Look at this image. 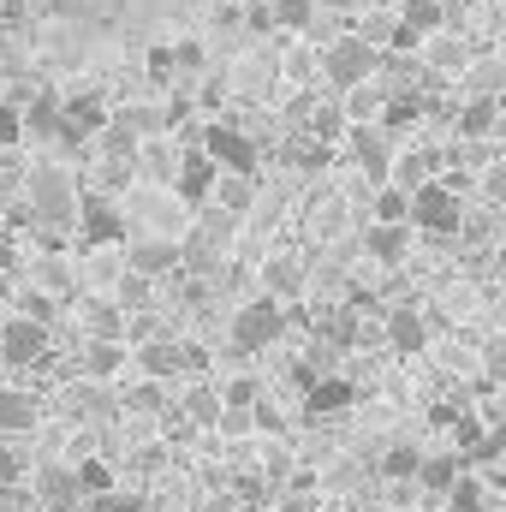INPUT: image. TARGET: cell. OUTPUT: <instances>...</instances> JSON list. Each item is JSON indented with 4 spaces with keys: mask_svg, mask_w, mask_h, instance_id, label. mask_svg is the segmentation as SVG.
Returning a JSON list of instances; mask_svg holds the SVG:
<instances>
[{
    "mask_svg": "<svg viewBox=\"0 0 506 512\" xmlns=\"http://www.w3.org/2000/svg\"><path fill=\"white\" fill-rule=\"evenodd\" d=\"M78 215H84V185H78L66 167L42 161V167L24 173V221H30L36 233H48V239H60L66 227L78 233Z\"/></svg>",
    "mask_w": 506,
    "mask_h": 512,
    "instance_id": "1",
    "label": "cell"
},
{
    "mask_svg": "<svg viewBox=\"0 0 506 512\" xmlns=\"http://www.w3.org/2000/svg\"><path fill=\"white\" fill-rule=\"evenodd\" d=\"M322 78L340 90V96H352V90H364V84H376L381 78V48H370L358 30H346V36H334L328 48H322Z\"/></svg>",
    "mask_w": 506,
    "mask_h": 512,
    "instance_id": "2",
    "label": "cell"
},
{
    "mask_svg": "<svg viewBox=\"0 0 506 512\" xmlns=\"http://www.w3.org/2000/svg\"><path fill=\"white\" fill-rule=\"evenodd\" d=\"M131 358H137L143 382H161V387L173 382V376H197V370H203V352L185 346V340H173V334H155V340L131 346Z\"/></svg>",
    "mask_w": 506,
    "mask_h": 512,
    "instance_id": "3",
    "label": "cell"
},
{
    "mask_svg": "<svg viewBox=\"0 0 506 512\" xmlns=\"http://www.w3.org/2000/svg\"><path fill=\"white\" fill-rule=\"evenodd\" d=\"M78 251H126V209L102 191H84L78 215Z\"/></svg>",
    "mask_w": 506,
    "mask_h": 512,
    "instance_id": "4",
    "label": "cell"
},
{
    "mask_svg": "<svg viewBox=\"0 0 506 512\" xmlns=\"http://www.w3.org/2000/svg\"><path fill=\"white\" fill-rule=\"evenodd\" d=\"M286 334V304H274V298H251V304H239V316H233V352H268L274 340Z\"/></svg>",
    "mask_w": 506,
    "mask_h": 512,
    "instance_id": "5",
    "label": "cell"
},
{
    "mask_svg": "<svg viewBox=\"0 0 506 512\" xmlns=\"http://www.w3.org/2000/svg\"><path fill=\"white\" fill-rule=\"evenodd\" d=\"M60 114H66V131H60V149H84V143H96L102 131H108V102H102V90H72L66 102H60Z\"/></svg>",
    "mask_w": 506,
    "mask_h": 512,
    "instance_id": "6",
    "label": "cell"
},
{
    "mask_svg": "<svg viewBox=\"0 0 506 512\" xmlns=\"http://www.w3.org/2000/svg\"><path fill=\"white\" fill-rule=\"evenodd\" d=\"M203 155L221 167V173H239V179H256V143L245 137V131L233 126H203Z\"/></svg>",
    "mask_w": 506,
    "mask_h": 512,
    "instance_id": "7",
    "label": "cell"
},
{
    "mask_svg": "<svg viewBox=\"0 0 506 512\" xmlns=\"http://www.w3.org/2000/svg\"><path fill=\"white\" fill-rule=\"evenodd\" d=\"M411 227L417 233H459L465 227V203L447 191V185H423L411 197Z\"/></svg>",
    "mask_w": 506,
    "mask_h": 512,
    "instance_id": "8",
    "label": "cell"
},
{
    "mask_svg": "<svg viewBox=\"0 0 506 512\" xmlns=\"http://www.w3.org/2000/svg\"><path fill=\"white\" fill-rule=\"evenodd\" d=\"M48 352H54V334H48V328H36V322H24V316L0 322V358H6V364L42 370V364H48Z\"/></svg>",
    "mask_w": 506,
    "mask_h": 512,
    "instance_id": "9",
    "label": "cell"
},
{
    "mask_svg": "<svg viewBox=\"0 0 506 512\" xmlns=\"http://www.w3.org/2000/svg\"><path fill=\"white\" fill-rule=\"evenodd\" d=\"M30 495H36V512H78V501H84L78 465H36Z\"/></svg>",
    "mask_w": 506,
    "mask_h": 512,
    "instance_id": "10",
    "label": "cell"
},
{
    "mask_svg": "<svg viewBox=\"0 0 506 512\" xmlns=\"http://www.w3.org/2000/svg\"><path fill=\"white\" fill-rule=\"evenodd\" d=\"M72 316H78V334H84V340H114V346H126L131 316L114 304V298H96V292H90V298H78Z\"/></svg>",
    "mask_w": 506,
    "mask_h": 512,
    "instance_id": "11",
    "label": "cell"
},
{
    "mask_svg": "<svg viewBox=\"0 0 506 512\" xmlns=\"http://www.w3.org/2000/svg\"><path fill=\"white\" fill-rule=\"evenodd\" d=\"M215 185H221V167H215L203 149H185V161H179V179H173L179 203H185V209H209Z\"/></svg>",
    "mask_w": 506,
    "mask_h": 512,
    "instance_id": "12",
    "label": "cell"
},
{
    "mask_svg": "<svg viewBox=\"0 0 506 512\" xmlns=\"http://www.w3.org/2000/svg\"><path fill=\"white\" fill-rule=\"evenodd\" d=\"M381 340H387V352H399V358L423 352V346H429V322H423V310H417V304H393L387 322H381Z\"/></svg>",
    "mask_w": 506,
    "mask_h": 512,
    "instance_id": "13",
    "label": "cell"
},
{
    "mask_svg": "<svg viewBox=\"0 0 506 512\" xmlns=\"http://www.w3.org/2000/svg\"><path fill=\"white\" fill-rule=\"evenodd\" d=\"M346 149H352V161L370 173V179H393V155H387V131L381 126H352L346 131Z\"/></svg>",
    "mask_w": 506,
    "mask_h": 512,
    "instance_id": "14",
    "label": "cell"
},
{
    "mask_svg": "<svg viewBox=\"0 0 506 512\" xmlns=\"http://www.w3.org/2000/svg\"><path fill=\"white\" fill-rule=\"evenodd\" d=\"M179 262H185V251H179L173 239H137V245H126V268L137 280H161V274H173Z\"/></svg>",
    "mask_w": 506,
    "mask_h": 512,
    "instance_id": "15",
    "label": "cell"
},
{
    "mask_svg": "<svg viewBox=\"0 0 506 512\" xmlns=\"http://www.w3.org/2000/svg\"><path fill=\"white\" fill-rule=\"evenodd\" d=\"M60 102H66V96H54V90H36V96H30V108H24V137H36V143H60V131H66Z\"/></svg>",
    "mask_w": 506,
    "mask_h": 512,
    "instance_id": "16",
    "label": "cell"
},
{
    "mask_svg": "<svg viewBox=\"0 0 506 512\" xmlns=\"http://www.w3.org/2000/svg\"><path fill=\"white\" fill-rule=\"evenodd\" d=\"M298 292H304V262H292V256H268V262H262V298L286 304V298H298Z\"/></svg>",
    "mask_w": 506,
    "mask_h": 512,
    "instance_id": "17",
    "label": "cell"
},
{
    "mask_svg": "<svg viewBox=\"0 0 506 512\" xmlns=\"http://www.w3.org/2000/svg\"><path fill=\"white\" fill-rule=\"evenodd\" d=\"M179 417L185 423H197V429H221V417H227V399L215 393V387H185V399H179Z\"/></svg>",
    "mask_w": 506,
    "mask_h": 512,
    "instance_id": "18",
    "label": "cell"
},
{
    "mask_svg": "<svg viewBox=\"0 0 506 512\" xmlns=\"http://www.w3.org/2000/svg\"><path fill=\"white\" fill-rule=\"evenodd\" d=\"M131 358V346H114V340H84V352H78V364H84V376L90 382H108V376H120Z\"/></svg>",
    "mask_w": 506,
    "mask_h": 512,
    "instance_id": "19",
    "label": "cell"
},
{
    "mask_svg": "<svg viewBox=\"0 0 506 512\" xmlns=\"http://www.w3.org/2000/svg\"><path fill=\"white\" fill-rule=\"evenodd\" d=\"M66 405H72V417H84V423H102V417H114V399H108V387L90 382V376H78V382L66 387Z\"/></svg>",
    "mask_w": 506,
    "mask_h": 512,
    "instance_id": "20",
    "label": "cell"
},
{
    "mask_svg": "<svg viewBox=\"0 0 506 512\" xmlns=\"http://www.w3.org/2000/svg\"><path fill=\"white\" fill-rule=\"evenodd\" d=\"M423 66L429 72H459V66H471V48L453 30H435V36H423Z\"/></svg>",
    "mask_w": 506,
    "mask_h": 512,
    "instance_id": "21",
    "label": "cell"
},
{
    "mask_svg": "<svg viewBox=\"0 0 506 512\" xmlns=\"http://www.w3.org/2000/svg\"><path fill=\"white\" fill-rule=\"evenodd\" d=\"M251 203H256V179H239V173H221V185H215L209 209H215V215H227V221H239V215H245Z\"/></svg>",
    "mask_w": 506,
    "mask_h": 512,
    "instance_id": "22",
    "label": "cell"
},
{
    "mask_svg": "<svg viewBox=\"0 0 506 512\" xmlns=\"http://www.w3.org/2000/svg\"><path fill=\"white\" fill-rule=\"evenodd\" d=\"M36 429V399L24 387H0V435H30Z\"/></svg>",
    "mask_w": 506,
    "mask_h": 512,
    "instance_id": "23",
    "label": "cell"
},
{
    "mask_svg": "<svg viewBox=\"0 0 506 512\" xmlns=\"http://www.w3.org/2000/svg\"><path fill=\"white\" fill-rule=\"evenodd\" d=\"M12 304H18V316H24V322H36V328H48V334L60 328V298H48V292H36V286H18V298H12Z\"/></svg>",
    "mask_w": 506,
    "mask_h": 512,
    "instance_id": "24",
    "label": "cell"
},
{
    "mask_svg": "<svg viewBox=\"0 0 506 512\" xmlns=\"http://www.w3.org/2000/svg\"><path fill=\"white\" fill-rule=\"evenodd\" d=\"M405 245H411V227H370L364 233V251L376 256V262H405Z\"/></svg>",
    "mask_w": 506,
    "mask_h": 512,
    "instance_id": "25",
    "label": "cell"
},
{
    "mask_svg": "<svg viewBox=\"0 0 506 512\" xmlns=\"http://www.w3.org/2000/svg\"><path fill=\"white\" fill-rule=\"evenodd\" d=\"M387 185H399V191H423V185H435V161L429 155H393V179Z\"/></svg>",
    "mask_w": 506,
    "mask_h": 512,
    "instance_id": "26",
    "label": "cell"
},
{
    "mask_svg": "<svg viewBox=\"0 0 506 512\" xmlns=\"http://www.w3.org/2000/svg\"><path fill=\"white\" fill-rule=\"evenodd\" d=\"M376 227H411V191L381 185L376 191Z\"/></svg>",
    "mask_w": 506,
    "mask_h": 512,
    "instance_id": "27",
    "label": "cell"
},
{
    "mask_svg": "<svg viewBox=\"0 0 506 512\" xmlns=\"http://www.w3.org/2000/svg\"><path fill=\"white\" fill-rule=\"evenodd\" d=\"M399 24L411 36H435L441 30V0H399Z\"/></svg>",
    "mask_w": 506,
    "mask_h": 512,
    "instance_id": "28",
    "label": "cell"
},
{
    "mask_svg": "<svg viewBox=\"0 0 506 512\" xmlns=\"http://www.w3.org/2000/svg\"><path fill=\"white\" fill-rule=\"evenodd\" d=\"M465 477H459V459L453 453H435V459H423V489H435V495H453Z\"/></svg>",
    "mask_w": 506,
    "mask_h": 512,
    "instance_id": "29",
    "label": "cell"
},
{
    "mask_svg": "<svg viewBox=\"0 0 506 512\" xmlns=\"http://www.w3.org/2000/svg\"><path fill=\"white\" fill-rule=\"evenodd\" d=\"M346 399H352V382H334L328 376V382H310V399L304 405H310V417H328V411H346Z\"/></svg>",
    "mask_w": 506,
    "mask_h": 512,
    "instance_id": "30",
    "label": "cell"
},
{
    "mask_svg": "<svg viewBox=\"0 0 506 512\" xmlns=\"http://www.w3.org/2000/svg\"><path fill=\"white\" fill-rule=\"evenodd\" d=\"M131 179H137V161H102V167L90 173V185H96L102 197H120Z\"/></svg>",
    "mask_w": 506,
    "mask_h": 512,
    "instance_id": "31",
    "label": "cell"
},
{
    "mask_svg": "<svg viewBox=\"0 0 506 512\" xmlns=\"http://www.w3.org/2000/svg\"><path fill=\"white\" fill-rule=\"evenodd\" d=\"M78 483H84V501H96V495H114V489H120V477H114L102 459H78Z\"/></svg>",
    "mask_w": 506,
    "mask_h": 512,
    "instance_id": "32",
    "label": "cell"
},
{
    "mask_svg": "<svg viewBox=\"0 0 506 512\" xmlns=\"http://www.w3.org/2000/svg\"><path fill=\"white\" fill-rule=\"evenodd\" d=\"M126 411H131V417H155V411H167V387H161V382L126 387Z\"/></svg>",
    "mask_w": 506,
    "mask_h": 512,
    "instance_id": "33",
    "label": "cell"
},
{
    "mask_svg": "<svg viewBox=\"0 0 506 512\" xmlns=\"http://www.w3.org/2000/svg\"><path fill=\"white\" fill-rule=\"evenodd\" d=\"M381 471H387V477H423V453L405 447V441H393V447L381 453Z\"/></svg>",
    "mask_w": 506,
    "mask_h": 512,
    "instance_id": "34",
    "label": "cell"
},
{
    "mask_svg": "<svg viewBox=\"0 0 506 512\" xmlns=\"http://www.w3.org/2000/svg\"><path fill=\"white\" fill-rule=\"evenodd\" d=\"M84 512H149V495H137V489H114V495H96V501H84Z\"/></svg>",
    "mask_w": 506,
    "mask_h": 512,
    "instance_id": "35",
    "label": "cell"
},
{
    "mask_svg": "<svg viewBox=\"0 0 506 512\" xmlns=\"http://www.w3.org/2000/svg\"><path fill=\"white\" fill-rule=\"evenodd\" d=\"M274 24L280 30H310L316 24V0H274Z\"/></svg>",
    "mask_w": 506,
    "mask_h": 512,
    "instance_id": "36",
    "label": "cell"
},
{
    "mask_svg": "<svg viewBox=\"0 0 506 512\" xmlns=\"http://www.w3.org/2000/svg\"><path fill=\"white\" fill-rule=\"evenodd\" d=\"M24 143V108L18 102H0V149Z\"/></svg>",
    "mask_w": 506,
    "mask_h": 512,
    "instance_id": "37",
    "label": "cell"
},
{
    "mask_svg": "<svg viewBox=\"0 0 506 512\" xmlns=\"http://www.w3.org/2000/svg\"><path fill=\"white\" fill-rule=\"evenodd\" d=\"M483 197L506 209V161H483Z\"/></svg>",
    "mask_w": 506,
    "mask_h": 512,
    "instance_id": "38",
    "label": "cell"
},
{
    "mask_svg": "<svg viewBox=\"0 0 506 512\" xmlns=\"http://www.w3.org/2000/svg\"><path fill=\"white\" fill-rule=\"evenodd\" d=\"M173 60H179V72H203V66H209V48L185 36V42H173Z\"/></svg>",
    "mask_w": 506,
    "mask_h": 512,
    "instance_id": "39",
    "label": "cell"
},
{
    "mask_svg": "<svg viewBox=\"0 0 506 512\" xmlns=\"http://www.w3.org/2000/svg\"><path fill=\"white\" fill-rule=\"evenodd\" d=\"M489 126H495V102H471V108H465V120H459L465 137H477V131H489Z\"/></svg>",
    "mask_w": 506,
    "mask_h": 512,
    "instance_id": "40",
    "label": "cell"
},
{
    "mask_svg": "<svg viewBox=\"0 0 506 512\" xmlns=\"http://www.w3.org/2000/svg\"><path fill=\"white\" fill-rule=\"evenodd\" d=\"M149 72H155V78H173V72H179V60H173V48H167V42H155V48H149Z\"/></svg>",
    "mask_w": 506,
    "mask_h": 512,
    "instance_id": "41",
    "label": "cell"
},
{
    "mask_svg": "<svg viewBox=\"0 0 506 512\" xmlns=\"http://www.w3.org/2000/svg\"><path fill=\"white\" fill-rule=\"evenodd\" d=\"M447 512H483V495H477V483H459L453 489V507Z\"/></svg>",
    "mask_w": 506,
    "mask_h": 512,
    "instance_id": "42",
    "label": "cell"
},
{
    "mask_svg": "<svg viewBox=\"0 0 506 512\" xmlns=\"http://www.w3.org/2000/svg\"><path fill=\"white\" fill-rule=\"evenodd\" d=\"M251 423H256V411H227V417H221V429H227V435H245Z\"/></svg>",
    "mask_w": 506,
    "mask_h": 512,
    "instance_id": "43",
    "label": "cell"
},
{
    "mask_svg": "<svg viewBox=\"0 0 506 512\" xmlns=\"http://www.w3.org/2000/svg\"><path fill=\"white\" fill-rule=\"evenodd\" d=\"M12 274H18V245L0 239V280H12Z\"/></svg>",
    "mask_w": 506,
    "mask_h": 512,
    "instance_id": "44",
    "label": "cell"
},
{
    "mask_svg": "<svg viewBox=\"0 0 506 512\" xmlns=\"http://www.w3.org/2000/svg\"><path fill=\"white\" fill-rule=\"evenodd\" d=\"M0 512H24V489H6V501H0Z\"/></svg>",
    "mask_w": 506,
    "mask_h": 512,
    "instance_id": "45",
    "label": "cell"
},
{
    "mask_svg": "<svg viewBox=\"0 0 506 512\" xmlns=\"http://www.w3.org/2000/svg\"><path fill=\"white\" fill-rule=\"evenodd\" d=\"M489 370H495V376H506V346H495V358H489Z\"/></svg>",
    "mask_w": 506,
    "mask_h": 512,
    "instance_id": "46",
    "label": "cell"
},
{
    "mask_svg": "<svg viewBox=\"0 0 506 512\" xmlns=\"http://www.w3.org/2000/svg\"><path fill=\"white\" fill-rule=\"evenodd\" d=\"M495 227H501V233H506V215H501V221H495Z\"/></svg>",
    "mask_w": 506,
    "mask_h": 512,
    "instance_id": "47",
    "label": "cell"
},
{
    "mask_svg": "<svg viewBox=\"0 0 506 512\" xmlns=\"http://www.w3.org/2000/svg\"><path fill=\"white\" fill-rule=\"evenodd\" d=\"M203 512H227V507H203Z\"/></svg>",
    "mask_w": 506,
    "mask_h": 512,
    "instance_id": "48",
    "label": "cell"
}]
</instances>
